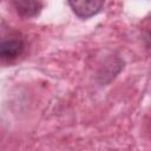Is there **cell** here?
Masks as SVG:
<instances>
[{
    "mask_svg": "<svg viewBox=\"0 0 151 151\" xmlns=\"http://www.w3.org/2000/svg\"><path fill=\"white\" fill-rule=\"evenodd\" d=\"M13 5L18 14L24 18L37 17L41 11L40 0H13Z\"/></svg>",
    "mask_w": 151,
    "mask_h": 151,
    "instance_id": "obj_3",
    "label": "cell"
},
{
    "mask_svg": "<svg viewBox=\"0 0 151 151\" xmlns=\"http://www.w3.org/2000/svg\"><path fill=\"white\" fill-rule=\"evenodd\" d=\"M105 0H68L72 11L83 19L93 17L103 7Z\"/></svg>",
    "mask_w": 151,
    "mask_h": 151,
    "instance_id": "obj_2",
    "label": "cell"
},
{
    "mask_svg": "<svg viewBox=\"0 0 151 151\" xmlns=\"http://www.w3.org/2000/svg\"><path fill=\"white\" fill-rule=\"evenodd\" d=\"M25 48L24 40L18 35H5L0 38V59L11 60L19 57Z\"/></svg>",
    "mask_w": 151,
    "mask_h": 151,
    "instance_id": "obj_1",
    "label": "cell"
}]
</instances>
